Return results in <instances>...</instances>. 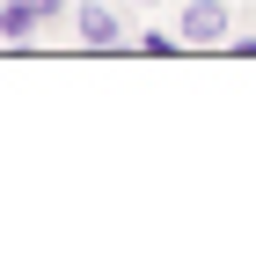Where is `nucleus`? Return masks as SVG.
<instances>
[{"instance_id":"1","label":"nucleus","mask_w":256,"mask_h":256,"mask_svg":"<svg viewBox=\"0 0 256 256\" xmlns=\"http://www.w3.org/2000/svg\"><path fill=\"white\" fill-rule=\"evenodd\" d=\"M234 15H227V0H183L176 8V44L183 52H205V44H227Z\"/></svg>"},{"instance_id":"2","label":"nucleus","mask_w":256,"mask_h":256,"mask_svg":"<svg viewBox=\"0 0 256 256\" xmlns=\"http://www.w3.org/2000/svg\"><path fill=\"white\" fill-rule=\"evenodd\" d=\"M74 37L80 52H124V15L110 0H74Z\"/></svg>"},{"instance_id":"3","label":"nucleus","mask_w":256,"mask_h":256,"mask_svg":"<svg viewBox=\"0 0 256 256\" xmlns=\"http://www.w3.org/2000/svg\"><path fill=\"white\" fill-rule=\"evenodd\" d=\"M44 22H37V8L30 0H0V44H30Z\"/></svg>"},{"instance_id":"4","label":"nucleus","mask_w":256,"mask_h":256,"mask_svg":"<svg viewBox=\"0 0 256 256\" xmlns=\"http://www.w3.org/2000/svg\"><path fill=\"white\" fill-rule=\"evenodd\" d=\"M139 52H146V59H168V52H183V44H176V30H146Z\"/></svg>"},{"instance_id":"5","label":"nucleus","mask_w":256,"mask_h":256,"mask_svg":"<svg viewBox=\"0 0 256 256\" xmlns=\"http://www.w3.org/2000/svg\"><path fill=\"white\" fill-rule=\"evenodd\" d=\"M37 8V22H74V0H30Z\"/></svg>"},{"instance_id":"6","label":"nucleus","mask_w":256,"mask_h":256,"mask_svg":"<svg viewBox=\"0 0 256 256\" xmlns=\"http://www.w3.org/2000/svg\"><path fill=\"white\" fill-rule=\"evenodd\" d=\"M139 8H161V0H139Z\"/></svg>"}]
</instances>
